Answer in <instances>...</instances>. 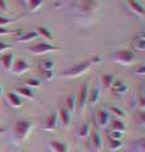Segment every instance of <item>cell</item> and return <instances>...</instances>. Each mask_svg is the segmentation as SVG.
Wrapping results in <instances>:
<instances>
[{"label": "cell", "instance_id": "6da1fadb", "mask_svg": "<svg viewBox=\"0 0 145 152\" xmlns=\"http://www.w3.org/2000/svg\"><path fill=\"white\" fill-rule=\"evenodd\" d=\"M92 64L89 61H84V62H80L78 65L72 66V67L65 70L64 72H61V77H65V79H76V77H80L81 75H84L87 71L90 69Z\"/></svg>", "mask_w": 145, "mask_h": 152}, {"label": "cell", "instance_id": "7a4b0ae2", "mask_svg": "<svg viewBox=\"0 0 145 152\" xmlns=\"http://www.w3.org/2000/svg\"><path fill=\"white\" fill-rule=\"evenodd\" d=\"M33 128L32 122L30 121H18L14 126V132H16V137L19 141H26L30 136V133Z\"/></svg>", "mask_w": 145, "mask_h": 152}, {"label": "cell", "instance_id": "3957f363", "mask_svg": "<svg viewBox=\"0 0 145 152\" xmlns=\"http://www.w3.org/2000/svg\"><path fill=\"white\" fill-rule=\"evenodd\" d=\"M112 60L121 65H132L135 62V53L131 50H121L113 53Z\"/></svg>", "mask_w": 145, "mask_h": 152}, {"label": "cell", "instance_id": "277c9868", "mask_svg": "<svg viewBox=\"0 0 145 152\" xmlns=\"http://www.w3.org/2000/svg\"><path fill=\"white\" fill-rule=\"evenodd\" d=\"M28 51L33 55L41 56V55H46V53H50V52H54V51H61V47H57V46H54L51 43H45V42H42V43H37L36 46L30 47Z\"/></svg>", "mask_w": 145, "mask_h": 152}, {"label": "cell", "instance_id": "5b68a950", "mask_svg": "<svg viewBox=\"0 0 145 152\" xmlns=\"http://www.w3.org/2000/svg\"><path fill=\"white\" fill-rule=\"evenodd\" d=\"M74 9L79 13L92 14L99 9V4L98 1H75Z\"/></svg>", "mask_w": 145, "mask_h": 152}, {"label": "cell", "instance_id": "8992f818", "mask_svg": "<svg viewBox=\"0 0 145 152\" xmlns=\"http://www.w3.org/2000/svg\"><path fill=\"white\" fill-rule=\"evenodd\" d=\"M88 93H89V84L87 83L80 88L78 96H76V109L81 113H84L85 105L88 104Z\"/></svg>", "mask_w": 145, "mask_h": 152}, {"label": "cell", "instance_id": "52a82bcc", "mask_svg": "<svg viewBox=\"0 0 145 152\" xmlns=\"http://www.w3.org/2000/svg\"><path fill=\"white\" fill-rule=\"evenodd\" d=\"M126 4H127L129 9L136 17H139L140 19H144L145 18V10H144L143 5L138 1V0H126Z\"/></svg>", "mask_w": 145, "mask_h": 152}, {"label": "cell", "instance_id": "ba28073f", "mask_svg": "<svg viewBox=\"0 0 145 152\" xmlns=\"http://www.w3.org/2000/svg\"><path fill=\"white\" fill-rule=\"evenodd\" d=\"M30 70V65H28L27 61L24 60H17L16 62H14V65L12 66V72L14 75H23L26 74L27 71Z\"/></svg>", "mask_w": 145, "mask_h": 152}, {"label": "cell", "instance_id": "9c48e42d", "mask_svg": "<svg viewBox=\"0 0 145 152\" xmlns=\"http://www.w3.org/2000/svg\"><path fill=\"white\" fill-rule=\"evenodd\" d=\"M14 61V53L13 52H7V53H1L0 56V65L5 71H10Z\"/></svg>", "mask_w": 145, "mask_h": 152}, {"label": "cell", "instance_id": "30bf717a", "mask_svg": "<svg viewBox=\"0 0 145 152\" xmlns=\"http://www.w3.org/2000/svg\"><path fill=\"white\" fill-rule=\"evenodd\" d=\"M57 124H59V118H57V113H52L47 117V119L45 122V127L43 129L47 132H52L57 128Z\"/></svg>", "mask_w": 145, "mask_h": 152}, {"label": "cell", "instance_id": "8fae6325", "mask_svg": "<svg viewBox=\"0 0 145 152\" xmlns=\"http://www.w3.org/2000/svg\"><path fill=\"white\" fill-rule=\"evenodd\" d=\"M111 89H112L113 94L117 95V96H120V98L124 96V95L129 91V86L125 83L120 81V80H118V81H116V80H115L113 84H112V88H111Z\"/></svg>", "mask_w": 145, "mask_h": 152}, {"label": "cell", "instance_id": "7c38bea8", "mask_svg": "<svg viewBox=\"0 0 145 152\" xmlns=\"http://www.w3.org/2000/svg\"><path fill=\"white\" fill-rule=\"evenodd\" d=\"M95 122L101 128L107 127V124L109 123V114L103 109H99L95 114Z\"/></svg>", "mask_w": 145, "mask_h": 152}, {"label": "cell", "instance_id": "4fadbf2b", "mask_svg": "<svg viewBox=\"0 0 145 152\" xmlns=\"http://www.w3.org/2000/svg\"><path fill=\"white\" fill-rule=\"evenodd\" d=\"M48 150L50 152H69V147H67L66 143L60 141H50L48 142Z\"/></svg>", "mask_w": 145, "mask_h": 152}, {"label": "cell", "instance_id": "5bb4252c", "mask_svg": "<svg viewBox=\"0 0 145 152\" xmlns=\"http://www.w3.org/2000/svg\"><path fill=\"white\" fill-rule=\"evenodd\" d=\"M7 99H8V103L10 104V107L16 108V109H19L22 105H23V100L22 98L16 93V91H10L7 94Z\"/></svg>", "mask_w": 145, "mask_h": 152}, {"label": "cell", "instance_id": "9a60e30c", "mask_svg": "<svg viewBox=\"0 0 145 152\" xmlns=\"http://www.w3.org/2000/svg\"><path fill=\"white\" fill-rule=\"evenodd\" d=\"M57 118H59V122L61 123V126L64 128H67L71 123V117H70V113H67L65 110V108H60L59 113H57Z\"/></svg>", "mask_w": 145, "mask_h": 152}, {"label": "cell", "instance_id": "2e32d148", "mask_svg": "<svg viewBox=\"0 0 145 152\" xmlns=\"http://www.w3.org/2000/svg\"><path fill=\"white\" fill-rule=\"evenodd\" d=\"M90 136H92V143H93L95 151L101 152V151L103 150V140H102V136H101L97 131L90 132Z\"/></svg>", "mask_w": 145, "mask_h": 152}, {"label": "cell", "instance_id": "e0dca14e", "mask_svg": "<svg viewBox=\"0 0 145 152\" xmlns=\"http://www.w3.org/2000/svg\"><path fill=\"white\" fill-rule=\"evenodd\" d=\"M64 108L67 113H74L76 110V95L75 94H71L67 96Z\"/></svg>", "mask_w": 145, "mask_h": 152}, {"label": "cell", "instance_id": "ac0fdd59", "mask_svg": "<svg viewBox=\"0 0 145 152\" xmlns=\"http://www.w3.org/2000/svg\"><path fill=\"white\" fill-rule=\"evenodd\" d=\"M37 37H38V33L36 31H33V32H27V33H23V34H19L16 38V41L17 42H30V41L36 39Z\"/></svg>", "mask_w": 145, "mask_h": 152}, {"label": "cell", "instance_id": "d6986e66", "mask_svg": "<svg viewBox=\"0 0 145 152\" xmlns=\"http://www.w3.org/2000/svg\"><path fill=\"white\" fill-rule=\"evenodd\" d=\"M90 132H92V128H90V123L87 122L84 123V124H81L79 131H78V137L79 138H88V137L90 136Z\"/></svg>", "mask_w": 145, "mask_h": 152}, {"label": "cell", "instance_id": "ffe728a7", "mask_svg": "<svg viewBox=\"0 0 145 152\" xmlns=\"http://www.w3.org/2000/svg\"><path fill=\"white\" fill-rule=\"evenodd\" d=\"M16 93L19 95V96H24V98H27V99H33L35 98V93H33V90L30 89V88H26V86H19L17 88L16 90Z\"/></svg>", "mask_w": 145, "mask_h": 152}, {"label": "cell", "instance_id": "44dd1931", "mask_svg": "<svg viewBox=\"0 0 145 152\" xmlns=\"http://www.w3.org/2000/svg\"><path fill=\"white\" fill-rule=\"evenodd\" d=\"M98 100H99V89L98 88L90 89L88 93V103L94 105V104L98 103Z\"/></svg>", "mask_w": 145, "mask_h": 152}, {"label": "cell", "instance_id": "7402d4cb", "mask_svg": "<svg viewBox=\"0 0 145 152\" xmlns=\"http://www.w3.org/2000/svg\"><path fill=\"white\" fill-rule=\"evenodd\" d=\"M115 81V75L113 74H103L102 75V84L106 89H111L112 88V84Z\"/></svg>", "mask_w": 145, "mask_h": 152}, {"label": "cell", "instance_id": "603a6c76", "mask_svg": "<svg viewBox=\"0 0 145 152\" xmlns=\"http://www.w3.org/2000/svg\"><path fill=\"white\" fill-rule=\"evenodd\" d=\"M36 32L38 33V36H42L43 38H46L47 41H52V39H54V36H52V33L48 31L46 27H38Z\"/></svg>", "mask_w": 145, "mask_h": 152}, {"label": "cell", "instance_id": "cb8c5ba5", "mask_svg": "<svg viewBox=\"0 0 145 152\" xmlns=\"http://www.w3.org/2000/svg\"><path fill=\"white\" fill-rule=\"evenodd\" d=\"M112 129L116 131V132H125L126 131V124L122 122V121H120V119H116L112 122Z\"/></svg>", "mask_w": 145, "mask_h": 152}, {"label": "cell", "instance_id": "d4e9b609", "mask_svg": "<svg viewBox=\"0 0 145 152\" xmlns=\"http://www.w3.org/2000/svg\"><path fill=\"white\" fill-rule=\"evenodd\" d=\"M43 4V0H28V8L31 12H36L38 10Z\"/></svg>", "mask_w": 145, "mask_h": 152}, {"label": "cell", "instance_id": "484cf974", "mask_svg": "<svg viewBox=\"0 0 145 152\" xmlns=\"http://www.w3.org/2000/svg\"><path fill=\"white\" fill-rule=\"evenodd\" d=\"M131 48L132 50H136V51H145V39H136L131 43Z\"/></svg>", "mask_w": 145, "mask_h": 152}, {"label": "cell", "instance_id": "4316f807", "mask_svg": "<svg viewBox=\"0 0 145 152\" xmlns=\"http://www.w3.org/2000/svg\"><path fill=\"white\" fill-rule=\"evenodd\" d=\"M40 67L42 71H54V62L51 60H43L40 62Z\"/></svg>", "mask_w": 145, "mask_h": 152}, {"label": "cell", "instance_id": "83f0119b", "mask_svg": "<svg viewBox=\"0 0 145 152\" xmlns=\"http://www.w3.org/2000/svg\"><path fill=\"white\" fill-rule=\"evenodd\" d=\"M24 85H26V88H40L41 86V81L38 79H28L24 81Z\"/></svg>", "mask_w": 145, "mask_h": 152}, {"label": "cell", "instance_id": "f1b7e54d", "mask_svg": "<svg viewBox=\"0 0 145 152\" xmlns=\"http://www.w3.org/2000/svg\"><path fill=\"white\" fill-rule=\"evenodd\" d=\"M122 147V141H115V140H109V150L111 151H118Z\"/></svg>", "mask_w": 145, "mask_h": 152}, {"label": "cell", "instance_id": "f546056e", "mask_svg": "<svg viewBox=\"0 0 145 152\" xmlns=\"http://www.w3.org/2000/svg\"><path fill=\"white\" fill-rule=\"evenodd\" d=\"M17 19H12V18H5V17H0V27H8V26H10L13 24L14 22H16Z\"/></svg>", "mask_w": 145, "mask_h": 152}, {"label": "cell", "instance_id": "4dcf8cb0", "mask_svg": "<svg viewBox=\"0 0 145 152\" xmlns=\"http://www.w3.org/2000/svg\"><path fill=\"white\" fill-rule=\"evenodd\" d=\"M108 109H109L111 113H113L115 115H117V117H124V115H125L124 110H122V109H121L120 107H109Z\"/></svg>", "mask_w": 145, "mask_h": 152}, {"label": "cell", "instance_id": "1f68e13d", "mask_svg": "<svg viewBox=\"0 0 145 152\" xmlns=\"http://www.w3.org/2000/svg\"><path fill=\"white\" fill-rule=\"evenodd\" d=\"M109 140L122 141V132H116V131H112V133L109 134Z\"/></svg>", "mask_w": 145, "mask_h": 152}, {"label": "cell", "instance_id": "d6a6232c", "mask_svg": "<svg viewBox=\"0 0 145 152\" xmlns=\"http://www.w3.org/2000/svg\"><path fill=\"white\" fill-rule=\"evenodd\" d=\"M138 103H139V108H140V110L144 112V109H145V99H144V95L143 94H139V96H138Z\"/></svg>", "mask_w": 145, "mask_h": 152}, {"label": "cell", "instance_id": "836d02e7", "mask_svg": "<svg viewBox=\"0 0 145 152\" xmlns=\"http://www.w3.org/2000/svg\"><path fill=\"white\" fill-rule=\"evenodd\" d=\"M132 72L136 74V75H139V76H144V75H145V66H144V65H140L138 69H134V70H132Z\"/></svg>", "mask_w": 145, "mask_h": 152}, {"label": "cell", "instance_id": "e575fe53", "mask_svg": "<svg viewBox=\"0 0 145 152\" xmlns=\"http://www.w3.org/2000/svg\"><path fill=\"white\" fill-rule=\"evenodd\" d=\"M21 31H10V29H7L4 27H0V36H7V34H12V33H19Z\"/></svg>", "mask_w": 145, "mask_h": 152}, {"label": "cell", "instance_id": "d590c367", "mask_svg": "<svg viewBox=\"0 0 145 152\" xmlns=\"http://www.w3.org/2000/svg\"><path fill=\"white\" fill-rule=\"evenodd\" d=\"M43 76H45L46 80H52L54 79V71H43Z\"/></svg>", "mask_w": 145, "mask_h": 152}, {"label": "cell", "instance_id": "8d00e7d4", "mask_svg": "<svg viewBox=\"0 0 145 152\" xmlns=\"http://www.w3.org/2000/svg\"><path fill=\"white\" fill-rule=\"evenodd\" d=\"M10 48V46L7 45V43H3V42H0V53H4L5 51H8Z\"/></svg>", "mask_w": 145, "mask_h": 152}, {"label": "cell", "instance_id": "74e56055", "mask_svg": "<svg viewBox=\"0 0 145 152\" xmlns=\"http://www.w3.org/2000/svg\"><path fill=\"white\" fill-rule=\"evenodd\" d=\"M0 9H1L3 12H9V8L7 5V1L5 0H0Z\"/></svg>", "mask_w": 145, "mask_h": 152}, {"label": "cell", "instance_id": "f35d334b", "mask_svg": "<svg viewBox=\"0 0 145 152\" xmlns=\"http://www.w3.org/2000/svg\"><path fill=\"white\" fill-rule=\"evenodd\" d=\"M75 1H98V0H75Z\"/></svg>", "mask_w": 145, "mask_h": 152}, {"label": "cell", "instance_id": "ab89813d", "mask_svg": "<svg viewBox=\"0 0 145 152\" xmlns=\"http://www.w3.org/2000/svg\"><path fill=\"white\" fill-rule=\"evenodd\" d=\"M1 95H3V88H1V85H0V98H1Z\"/></svg>", "mask_w": 145, "mask_h": 152}, {"label": "cell", "instance_id": "60d3db41", "mask_svg": "<svg viewBox=\"0 0 145 152\" xmlns=\"http://www.w3.org/2000/svg\"><path fill=\"white\" fill-rule=\"evenodd\" d=\"M21 1H27L28 3V0H21Z\"/></svg>", "mask_w": 145, "mask_h": 152}, {"label": "cell", "instance_id": "b9f144b4", "mask_svg": "<svg viewBox=\"0 0 145 152\" xmlns=\"http://www.w3.org/2000/svg\"><path fill=\"white\" fill-rule=\"evenodd\" d=\"M75 152H80V151H75Z\"/></svg>", "mask_w": 145, "mask_h": 152}]
</instances>
